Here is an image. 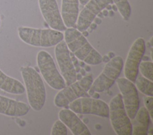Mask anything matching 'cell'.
Here are the masks:
<instances>
[{
	"label": "cell",
	"mask_w": 153,
	"mask_h": 135,
	"mask_svg": "<svg viewBox=\"0 0 153 135\" xmlns=\"http://www.w3.org/2000/svg\"><path fill=\"white\" fill-rule=\"evenodd\" d=\"M64 32V40L69 51L78 59L91 65H98L102 62V56L81 32L74 27L66 28Z\"/></svg>",
	"instance_id": "obj_1"
},
{
	"label": "cell",
	"mask_w": 153,
	"mask_h": 135,
	"mask_svg": "<svg viewBox=\"0 0 153 135\" xmlns=\"http://www.w3.org/2000/svg\"><path fill=\"white\" fill-rule=\"evenodd\" d=\"M20 72L30 106L36 111H40L46 99V90L43 80L37 71L32 67H22Z\"/></svg>",
	"instance_id": "obj_2"
},
{
	"label": "cell",
	"mask_w": 153,
	"mask_h": 135,
	"mask_svg": "<svg viewBox=\"0 0 153 135\" xmlns=\"http://www.w3.org/2000/svg\"><path fill=\"white\" fill-rule=\"evenodd\" d=\"M19 38L25 43L36 47L56 46L64 39V34L52 29H36L20 26L17 29Z\"/></svg>",
	"instance_id": "obj_3"
},
{
	"label": "cell",
	"mask_w": 153,
	"mask_h": 135,
	"mask_svg": "<svg viewBox=\"0 0 153 135\" xmlns=\"http://www.w3.org/2000/svg\"><path fill=\"white\" fill-rule=\"evenodd\" d=\"M93 81L91 74H88L83 76L80 80L66 86L59 90L56 95L54 99V105L57 107L63 108L78 98L90 96L88 91L91 87Z\"/></svg>",
	"instance_id": "obj_4"
},
{
	"label": "cell",
	"mask_w": 153,
	"mask_h": 135,
	"mask_svg": "<svg viewBox=\"0 0 153 135\" xmlns=\"http://www.w3.org/2000/svg\"><path fill=\"white\" fill-rule=\"evenodd\" d=\"M109 106V118L117 135H131L132 126L123 104L121 93L114 96Z\"/></svg>",
	"instance_id": "obj_5"
},
{
	"label": "cell",
	"mask_w": 153,
	"mask_h": 135,
	"mask_svg": "<svg viewBox=\"0 0 153 135\" xmlns=\"http://www.w3.org/2000/svg\"><path fill=\"white\" fill-rule=\"evenodd\" d=\"M123 59L117 55L106 62L102 73L93 81L90 89L96 92L108 90L120 76L123 68Z\"/></svg>",
	"instance_id": "obj_6"
},
{
	"label": "cell",
	"mask_w": 153,
	"mask_h": 135,
	"mask_svg": "<svg viewBox=\"0 0 153 135\" xmlns=\"http://www.w3.org/2000/svg\"><path fill=\"white\" fill-rule=\"evenodd\" d=\"M38 67L43 79L52 89L60 90L66 86V83L58 71L51 55L45 51L38 52L36 56Z\"/></svg>",
	"instance_id": "obj_7"
},
{
	"label": "cell",
	"mask_w": 153,
	"mask_h": 135,
	"mask_svg": "<svg viewBox=\"0 0 153 135\" xmlns=\"http://www.w3.org/2000/svg\"><path fill=\"white\" fill-rule=\"evenodd\" d=\"M68 106L76 114L109 118V106L105 101L99 99L82 96L71 102Z\"/></svg>",
	"instance_id": "obj_8"
},
{
	"label": "cell",
	"mask_w": 153,
	"mask_h": 135,
	"mask_svg": "<svg viewBox=\"0 0 153 135\" xmlns=\"http://www.w3.org/2000/svg\"><path fill=\"white\" fill-rule=\"evenodd\" d=\"M115 82L120 91L126 113L129 118L132 120L139 108L137 89L133 82L126 77H118Z\"/></svg>",
	"instance_id": "obj_9"
},
{
	"label": "cell",
	"mask_w": 153,
	"mask_h": 135,
	"mask_svg": "<svg viewBox=\"0 0 153 135\" xmlns=\"http://www.w3.org/2000/svg\"><path fill=\"white\" fill-rule=\"evenodd\" d=\"M146 45L142 37L136 39L131 45L128 52L125 64L124 73L125 77L134 82L139 73V65L144 55Z\"/></svg>",
	"instance_id": "obj_10"
},
{
	"label": "cell",
	"mask_w": 153,
	"mask_h": 135,
	"mask_svg": "<svg viewBox=\"0 0 153 135\" xmlns=\"http://www.w3.org/2000/svg\"><path fill=\"white\" fill-rule=\"evenodd\" d=\"M54 54L66 86L69 85L76 80V73L71 58L70 51L64 40L56 45Z\"/></svg>",
	"instance_id": "obj_11"
},
{
	"label": "cell",
	"mask_w": 153,
	"mask_h": 135,
	"mask_svg": "<svg viewBox=\"0 0 153 135\" xmlns=\"http://www.w3.org/2000/svg\"><path fill=\"white\" fill-rule=\"evenodd\" d=\"M112 0H89L78 14L76 27L82 32L87 30L97 14L108 4H113Z\"/></svg>",
	"instance_id": "obj_12"
},
{
	"label": "cell",
	"mask_w": 153,
	"mask_h": 135,
	"mask_svg": "<svg viewBox=\"0 0 153 135\" xmlns=\"http://www.w3.org/2000/svg\"><path fill=\"white\" fill-rule=\"evenodd\" d=\"M41 14L47 25L52 29L63 32L66 29L56 0H38Z\"/></svg>",
	"instance_id": "obj_13"
},
{
	"label": "cell",
	"mask_w": 153,
	"mask_h": 135,
	"mask_svg": "<svg viewBox=\"0 0 153 135\" xmlns=\"http://www.w3.org/2000/svg\"><path fill=\"white\" fill-rule=\"evenodd\" d=\"M58 117L74 135L91 134L85 124L71 109H62L59 112Z\"/></svg>",
	"instance_id": "obj_14"
},
{
	"label": "cell",
	"mask_w": 153,
	"mask_h": 135,
	"mask_svg": "<svg viewBox=\"0 0 153 135\" xmlns=\"http://www.w3.org/2000/svg\"><path fill=\"white\" fill-rule=\"evenodd\" d=\"M26 103L0 95V114L9 117H22L29 111Z\"/></svg>",
	"instance_id": "obj_15"
},
{
	"label": "cell",
	"mask_w": 153,
	"mask_h": 135,
	"mask_svg": "<svg viewBox=\"0 0 153 135\" xmlns=\"http://www.w3.org/2000/svg\"><path fill=\"white\" fill-rule=\"evenodd\" d=\"M79 0H62L61 15L66 27H74L79 14Z\"/></svg>",
	"instance_id": "obj_16"
},
{
	"label": "cell",
	"mask_w": 153,
	"mask_h": 135,
	"mask_svg": "<svg viewBox=\"0 0 153 135\" xmlns=\"http://www.w3.org/2000/svg\"><path fill=\"white\" fill-rule=\"evenodd\" d=\"M150 116L145 107L138 109L133 119L130 120L133 135H147L150 123Z\"/></svg>",
	"instance_id": "obj_17"
},
{
	"label": "cell",
	"mask_w": 153,
	"mask_h": 135,
	"mask_svg": "<svg viewBox=\"0 0 153 135\" xmlns=\"http://www.w3.org/2000/svg\"><path fill=\"white\" fill-rule=\"evenodd\" d=\"M0 89L13 95H21L25 92V87L20 81L7 76L1 69Z\"/></svg>",
	"instance_id": "obj_18"
},
{
	"label": "cell",
	"mask_w": 153,
	"mask_h": 135,
	"mask_svg": "<svg viewBox=\"0 0 153 135\" xmlns=\"http://www.w3.org/2000/svg\"><path fill=\"white\" fill-rule=\"evenodd\" d=\"M135 86L141 93L146 96H152L153 82L142 76H137L134 81Z\"/></svg>",
	"instance_id": "obj_19"
},
{
	"label": "cell",
	"mask_w": 153,
	"mask_h": 135,
	"mask_svg": "<svg viewBox=\"0 0 153 135\" xmlns=\"http://www.w3.org/2000/svg\"><path fill=\"white\" fill-rule=\"evenodd\" d=\"M123 20L128 21L131 15V7L128 0H112Z\"/></svg>",
	"instance_id": "obj_20"
},
{
	"label": "cell",
	"mask_w": 153,
	"mask_h": 135,
	"mask_svg": "<svg viewBox=\"0 0 153 135\" xmlns=\"http://www.w3.org/2000/svg\"><path fill=\"white\" fill-rule=\"evenodd\" d=\"M152 65V62L149 61H141L139 65V71L142 76L151 81L153 80Z\"/></svg>",
	"instance_id": "obj_21"
},
{
	"label": "cell",
	"mask_w": 153,
	"mask_h": 135,
	"mask_svg": "<svg viewBox=\"0 0 153 135\" xmlns=\"http://www.w3.org/2000/svg\"><path fill=\"white\" fill-rule=\"evenodd\" d=\"M51 135H67L68 130L65 124L60 120H56L51 130Z\"/></svg>",
	"instance_id": "obj_22"
},
{
	"label": "cell",
	"mask_w": 153,
	"mask_h": 135,
	"mask_svg": "<svg viewBox=\"0 0 153 135\" xmlns=\"http://www.w3.org/2000/svg\"><path fill=\"white\" fill-rule=\"evenodd\" d=\"M144 101V105L145 107L147 109V111L149 112L150 118L152 120L153 119V108H152V105H153V97L149 96H146L144 97L143 99Z\"/></svg>",
	"instance_id": "obj_23"
},
{
	"label": "cell",
	"mask_w": 153,
	"mask_h": 135,
	"mask_svg": "<svg viewBox=\"0 0 153 135\" xmlns=\"http://www.w3.org/2000/svg\"><path fill=\"white\" fill-rule=\"evenodd\" d=\"M110 60L109 57L108 55H105L104 56H102V61L107 62Z\"/></svg>",
	"instance_id": "obj_24"
},
{
	"label": "cell",
	"mask_w": 153,
	"mask_h": 135,
	"mask_svg": "<svg viewBox=\"0 0 153 135\" xmlns=\"http://www.w3.org/2000/svg\"><path fill=\"white\" fill-rule=\"evenodd\" d=\"M91 96H92V98H96V99H99V97H100V95H99V92H94V93H93Z\"/></svg>",
	"instance_id": "obj_25"
},
{
	"label": "cell",
	"mask_w": 153,
	"mask_h": 135,
	"mask_svg": "<svg viewBox=\"0 0 153 135\" xmlns=\"http://www.w3.org/2000/svg\"><path fill=\"white\" fill-rule=\"evenodd\" d=\"M94 22H95V23L96 24H100L101 23H102V20H101V19L100 18H95L94 19Z\"/></svg>",
	"instance_id": "obj_26"
},
{
	"label": "cell",
	"mask_w": 153,
	"mask_h": 135,
	"mask_svg": "<svg viewBox=\"0 0 153 135\" xmlns=\"http://www.w3.org/2000/svg\"><path fill=\"white\" fill-rule=\"evenodd\" d=\"M79 72H80V74H81L82 76H84L86 75V71H85V70L84 68H81Z\"/></svg>",
	"instance_id": "obj_27"
},
{
	"label": "cell",
	"mask_w": 153,
	"mask_h": 135,
	"mask_svg": "<svg viewBox=\"0 0 153 135\" xmlns=\"http://www.w3.org/2000/svg\"><path fill=\"white\" fill-rule=\"evenodd\" d=\"M101 12H102V14H103V15L104 17H105V16L106 17V16H107V15H108V11L106 9V10H105V9H103Z\"/></svg>",
	"instance_id": "obj_28"
},
{
	"label": "cell",
	"mask_w": 153,
	"mask_h": 135,
	"mask_svg": "<svg viewBox=\"0 0 153 135\" xmlns=\"http://www.w3.org/2000/svg\"><path fill=\"white\" fill-rule=\"evenodd\" d=\"M96 27H97V25H96V24L94 23H91V24L90 25V26H89V27H90L92 30H93V29H95L96 28Z\"/></svg>",
	"instance_id": "obj_29"
},
{
	"label": "cell",
	"mask_w": 153,
	"mask_h": 135,
	"mask_svg": "<svg viewBox=\"0 0 153 135\" xmlns=\"http://www.w3.org/2000/svg\"><path fill=\"white\" fill-rule=\"evenodd\" d=\"M88 1H89V0H79V2L82 5H85Z\"/></svg>",
	"instance_id": "obj_30"
},
{
	"label": "cell",
	"mask_w": 153,
	"mask_h": 135,
	"mask_svg": "<svg viewBox=\"0 0 153 135\" xmlns=\"http://www.w3.org/2000/svg\"><path fill=\"white\" fill-rule=\"evenodd\" d=\"M83 76L80 74V73H78L76 74V80H80Z\"/></svg>",
	"instance_id": "obj_31"
},
{
	"label": "cell",
	"mask_w": 153,
	"mask_h": 135,
	"mask_svg": "<svg viewBox=\"0 0 153 135\" xmlns=\"http://www.w3.org/2000/svg\"><path fill=\"white\" fill-rule=\"evenodd\" d=\"M81 33H82V35H83L84 36H85V37H86V36H87L88 35V32L87 30H84V31L82 32Z\"/></svg>",
	"instance_id": "obj_32"
},
{
	"label": "cell",
	"mask_w": 153,
	"mask_h": 135,
	"mask_svg": "<svg viewBox=\"0 0 153 135\" xmlns=\"http://www.w3.org/2000/svg\"><path fill=\"white\" fill-rule=\"evenodd\" d=\"M111 7H112V10L114 11H117L118 10L117 7V6L115 4H112V5H111Z\"/></svg>",
	"instance_id": "obj_33"
},
{
	"label": "cell",
	"mask_w": 153,
	"mask_h": 135,
	"mask_svg": "<svg viewBox=\"0 0 153 135\" xmlns=\"http://www.w3.org/2000/svg\"><path fill=\"white\" fill-rule=\"evenodd\" d=\"M108 14H109V16L110 17H113L114 15V11H112V10H110L109 12H108Z\"/></svg>",
	"instance_id": "obj_34"
},
{
	"label": "cell",
	"mask_w": 153,
	"mask_h": 135,
	"mask_svg": "<svg viewBox=\"0 0 153 135\" xmlns=\"http://www.w3.org/2000/svg\"><path fill=\"white\" fill-rule=\"evenodd\" d=\"M109 57V58L111 59V58H113L114 56H115V55L114 54V53L113 52H109V54H108V55Z\"/></svg>",
	"instance_id": "obj_35"
},
{
	"label": "cell",
	"mask_w": 153,
	"mask_h": 135,
	"mask_svg": "<svg viewBox=\"0 0 153 135\" xmlns=\"http://www.w3.org/2000/svg\"><path fill=\"white\" fill-rule=\"evenodd\" d=\"M105 8H106L107 10H111L112 9V7H111V4H108V5Z\"/></svg>",
	"instance_id": "obj_36"
},
{
	"label": "cell",
	"mask_w": 153,
	"mask_h": 135,
	"mask_svg": "<svg viewBox=\"0 0 153 135\" xmlns=\"http://www.w3.org/2000/svg\"><path fill=\"white\" fill-rule=\"evenodd\" d=\"M84 70H85V71H90L91 70V68H90V66L87 65V66L85 67V69H84Z\"/></svg>",
	"instance_id": "obj_37"
},
{
	"label": "cell",
	"mask_w": 153,
	"mask_h": 135,
	"mask_svg": "<svg viewBox=\"0 0 153 135\" xmlns=\"http://www.w3.org/2000/svg\"><path fill=\"white\" fill-rule=\"evenodd\" d=\"M1 17H0V27H1Z\"/></svg>",
	"instance_id": "obj_38"
}]
</instances>
